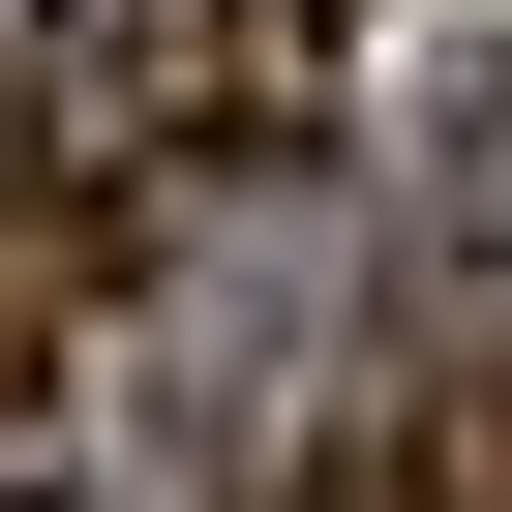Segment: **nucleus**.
Segmentation results:
<instances>
[{
	"label": "nucleus",
	"mask_w": 512,
	"mask_h": 512,
	"mask_svg": "<svg viewBox=\"0 0 512 512\" xmlns=\"http://www.w3.org/2000/svg\"><path fill=\"white\" fill-rule=\"evenodd\" d=\"M0 121H31V211L61 241H121L151 181H272L332 121V0H61Z\"/></svg>",
	"instance_id": "1"
},
{
	"label": "nucleus",
	"mask_w": 512,
	"mask_h": 512,
	"mask_svg": "<svg viewBox=\"0 0 512 512\" xmlns=\"http://www.w3.org/2000/svg\"><path fill=\"white\" fill-rule=\"evenodd\" d=\"M272 512H482V482H452V422H332V452H302Z\"/></svg>",
	"instance_id": "2"
},
{
	"label": "nucleus",
	"mask_w": 512,
	"mask_h": 512,
	"mask_svg": "<svg viewBox=\"0 0 512 512\" xmlns=\"http://www.w3.org/2000/svg\"><path fill=\"white\" fill-rule=\"evenodd\" d=\"M61 392V211H0V422Z\"/></svg>",
	"instance_id": "3"
}]
</instances>
